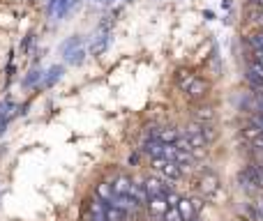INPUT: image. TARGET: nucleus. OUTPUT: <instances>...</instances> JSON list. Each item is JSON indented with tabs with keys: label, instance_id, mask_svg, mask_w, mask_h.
Instances as JSON below:
<instances>
[{
	"label": "nucleus",
	"instance_id": "1",
	"mask_svg": "<svg viewBox=\"0 0 263 221\" xmlns=\"http://www.w3.org/2000/svg\"><path fill=\"white\" fill-rule=\"evenodd\" d=\"M173 81H176V86L180 88L187 99H203L210 90V83L205 78H201L199 74H194L192 69H178Z\"/></svg>",
	"mask_w": 263,
	"mask_h": 221
},
{
	"label": "nucleus",
	"instance_id": "2",
	"mask_svg": "<svg viewBox=\"0 0 263 221\" xmlns=\"http://www.w3.org/2000/svg\"><path fill=\"white\" fill-rule=\"evenodd\" d=\"M185 138H187V143H190L192 157H194V159H203L205 152H208V138H205V134H203V127H201V125L187 127Z\"/></svg>",
	"mask_w": 263,
	"mask_h": 221
},
{
	"label": "nucleus",
	"instance_id": "3",
	"mask_svg": "<svg viewBox=\"0 0 263 221\" xmlns=\"http://www.w3.org/2000/svg\"><path fill=\"white\" fill-rule=\"evenodd\" d=\"M199 189L205 198H215L219 194V177L213 171H203L199 175Z\"/></svg>",
	"mask_w": 263,
	"mask_h": 221
},
{
	"label": "nucleus",
	"instance_id": "4",
	"mask_svg": "<svg viewBox=\"0 0 263 221\" xmlns=\"http://www.w3.org/2000/svg\"><path fill=\"white\" fill-rule=\"evenodd\" d=\"M153 166L162 173L164 180H178L182 175V168L171 159H153Z\"/></svg>",
	"mask_w": 263,
	"mask_h": 221
},
{
	"label": "nucleus",
	"instance_id": "5",
	"mask_svg": "<svg viewBox=\"0 0 263 221\" xmlns=\"http://www.w3.org/2000/svg\"><path fill=\"white\" fill-rule=\"evenodd\" d=\"M145 208H148V212L153 214V217H159V219H164V214L168 212V200H166V196H150V200H148V205H145Z\"/></svg>",
	"mask_w": 263,
	"mask_h": 221
},
{
	"label": "nucleus",
	"instance_id": "6",
	"mask_svg": "<svg viewBox=\"0 0 263 221\" xmlns=\"http://www.w3.org/2000/svg\"><path fill=\"white\" fill-rule=\"evenodd\" d=\"M143 187H145V191H148V196H162L164 191L168 189L166 180H164V177H157V175H150V177H145Z\"/></svg>",
	"mask_w": 263,
	"mask_h": 221
},
{
	"label": "nucleus",
	"instance_id": "7",
	"mask_svg": "<svg viewBox=\"0 0 263 221\" xmlns=\"http://www.w3.org/2000/svg\"><path fill=\"white\" fill-rule=\"evenodd\" d=\"M150 138H157V140H162V143H178L180 131H178L176 127H162V129H155Z\"/></svg>",
	"mask_w": 263,
	"mask_h": 221
},
{
	"label": "nucleus",
	"instance_id": "8",
	"mask_svg": "<svg viewBox=\"0 0 263 221\" xmlns=\"http://www.w3.org/2000/svg\"><path fill=\"white\" fill-rule=\"evenodd\" d=\"M178 212H180L182 221H194L199 219V212H196L194 203H192V198H180V203H178Z\"/></svg>",
	"mask_w": 263,
	"mask_h": 221
},
{
	"label": "nucleus",
	"instance_id": "9",
	"mask_svg": "<svg viewBox=\"0 0 263 221\" xmlns=\"http://www.w3.org/2000/svg\"><path fill=\"white\" fill-rule=\"evenodd\" d=\"M192 115H194L196 125H213V120H215L213 106H196Z\"/></svg>",
	"mask_w": 263,
	"mask_h": 221
},
{
	"label": "nucleus",
	"instance_id": "10",
	"mask_svg": "<svg viewBox=\"0 0 263 221\" xmlns=\"http://www.w3.org/2000/svg\"><path fill=\"white\" fill-rule=\"evenodd\" d=\"M111 185H114V191L118 196H129L132 189H134V182H132L127 175H118L114 182H111Z\"/></svg>",
	"mask_w": 263,
	"mask_h": 221
},
{
	"label": "nucleus",
	"instance_id": "11",
	"mask_svg": "<svg viewBox=\"0 0 263 221\" xmlns=\"http://www.w3.org/2000/svg\"><path fill=\"white\" fill-rule=\"evenodd\" d=\"M247 78H250L254 86L263 88V65L254 63V60H250V63H247Z\"/></svg>",
	"mask_w": 263,
	"mask_h": 221
},
{
	"label": "nucleus",
	"instance_id": "12",
	"mask_svg": "<svg viewBox=\"0 0 263 221\" xmlns=\"http://www.w3.org/2000/svg\"><path fill=\"white\" fill-rule=\"evenodd\" d=\"M143 152H145V154H150L153 159H164V143H162V140H157V138L145 140Z\"/></svg>",
	"mask_w": 263,
	"mask_h": 221
},
{
	"label": "nucleus",
	"instance_id": "13",
	"mask_svg": "<svg viewBox=\"0 0 263 221\" xmlns=\"http://www.w3.org/2000/svg\"><path fill=\"white\" fill-rule=\"evenodd\" d=\"M127 210L123 208H116V205L106 203V212H104V219L106 221H127Z\"/></svg>",
	"mask_w": 263,
	"mask_h": 221
},
{
	"label": "nucleus",
	"instance_id": "14",
	"mask_svg": "<svg viewBox=\"0 0 263 221\" xmlns=\"http://www.w3.org/2000/svg\"><path fill=\"white\" fill-rule=\"evenodd\" d=\"M14 111H16V106H14L12 102H3V104H0V134L5 131V127H7L9 117L14 115Z\"/></svg>",
	"mask_w": 263,
	"mask_h": 221
},
{
	"label": "nucleus",
	"instance_id": "15",
	"mask_svg": "<svg viewBox=\"0 0 263 221\" xmlns=\"http://www.w3.org/2000/svg\"><path fill=\"white\" fill-rule=\"evenodd\" d=\"M114 185L111 182H102V185H97V198L104 200V203H111V198H114Z\"/></svg>",
	"mask_w": 263,
	"mask_h": 221
},
{
	"label": "nucleus",
	"instance_id": "16",
	"mask_svg": "<svg viewBox=\"0 0 263 221\" xmlns=\"http://www.w3.org/2000/svg\"><path fill=\"white\" fill-rule=\"evenodd\" d=\"M60 76H63V67H58V65H55V67H51L49 72H46V76H44V81H42V83L49 88V86H53Z\"/></svg>",
	"mask_w": 263,
	"mask_h": 221
},
{
	"label": "nucleus",
	"instance_id": "17",
	"mask_svg": "<svg viewBox=\"0 0 263 221\" xmlns=\"http://www.w3.org/2000/svg\"><path fill=\"white\" fill-rule=\"evenodd\" d=\"M83 55H86V51L79 46V49H74V51H69V53H65V60H67L69 65H81V63H83Z\"/></svg>",
	"mask_w": 263,
	"mask_h": 221
},
{
	"label": "nucleus",
	"instance_id": "18",
	"mask_svg": "<svg viewBox=\"0 0 263 221\" xmlns=\"http://www.w3.org/2000/svg\"><path fill=\"white\" fill-rule=\"evenodd\" d=\"M164 196H166V200H168V208H178V203H180V196H178L176 191L171 189V187L164 191Z\"/></svg>",
	"mask_w": 263,
	"mask_h": 221
},
{
	"label": "nucleus",
	"instance_id": "19",
	"mask_svg": "<svg viewBox=\"0 0 263 221\" xmlns=\"http://www.w3.org/2000/svg\"><path fill=\"white\" fill-rule=\"evenodd\" d=\"M37 81H44V74H42V72H37V69H32V72H30V76H28L26 81H23V86H28V88H30V86H35Z\"/></svg>",
	"mask_w": 263,
	"mask_h": 221
},
{
	"label": "nucleus",
	"instance_id": "20",
	"mask_svg": "<svg viewBox=\"0 0 263 221\" xmlns=\"http://www.w3.org/2000/svg\"><path fill=\"white\" fill-rule=\"evenodd\" d=\"M247 42H250L252 49H263V30L261 32H254V35H252Z\"/></svg>",
	"mask_w": 263,
	"mask_h": 221
},
{
	"label": "nucleus",
	"instance_id": "21",
	"mask_svg": "<svg viewBox=\"0 0 263 221\" xmlns=\"http://www.w3.org/2000/svg\"><path fill=\"white\" fill-rule=\"evenodd\" d=\"M164 221H182L180 212H178V208H171L166 214H164Z\"/></svg>",
	"mask_w": 263,
	"mask_h": 221
},
{
	"label": "nucleus",
	"instance_id": "22",
	"mask_svg": "<svg viewBox=\"0 0 263 221\" xmlns=\"http://www.w3.org/2000/svg\"><path fill=\"white\" fill-rule=\"evenodd\" d=\"M69 3L72 0H58V16H65V12L69 9Z\"/></svg>",
	"mask_w": 263,
	"mask_h": 221
},
{
	"label": "nucleus",
	"instance_id": "23",
	"mask_svg": "<svg viewBox=\"0 0 263 221\" xmlns=\"http://www.w3.org/2000/svg\"><path fill=\"white\" fill-rule=\"evenodd\" d=\"M252 60H254V63H259V65H263V49H254V51H252Z\"/></svg>",
	"mask_w": 263,
	"mask_h": 221
},
{
	"label": "nucleus",
	"instance_id": "24",
	"mask_svg": "<svg viewBox=\"0 0 263 221\" xmlns=\"http://www.w3.org/2000/svg\"><path fill=\"white\" fill-rule=\"evenodd\" d=\"M256 187L263 189V166H256Z\"/></svg>",
	"mask_w": 263,
	"mask_h": 221
},
{
	"label": "nucleus",
	"instance_id": "25",
	"mask_svg": "<svg viewBox=\"0 0 263 221\" xmlns=\"http://www.w3.org/2000/svg\"><path fill=\"white\" fill-rule=\"evenodd\" d=\"M192 203H194L196 212H201V210H203V198H192Z\"/></svg>",
	"mask_w": 263,
	"mask_h": 221
}]
</instances>
